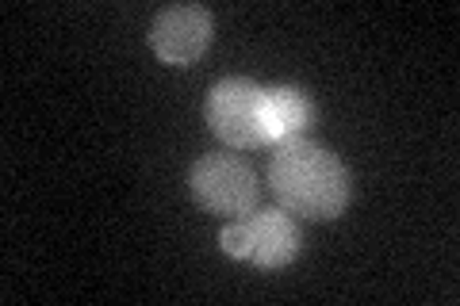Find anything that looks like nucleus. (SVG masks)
I'll return each mask as SVG.
<instances>
[{
  "label": "nucleus",
  "mask_w": 460,
  "mask_h": 306,
  "mask_svg": "<svg viewBox=\"0 0 460 306\" xmlns=\"http://www.w3.org/2000/svg\"><path fill=\"white\" fill-rule=\"evenodd\" d=\"M269 188L288 214L311 223H334L353 199V177L345 162L311 138H288L272 150Z\"/></svg>",
  "instance_id": "nucleus-1"
},
{
  "label": "nucleus",
  "mask_w": 460,
  "mask_h": 306,
  "mask_svg": "<svg viewBox=\"0 0 460 306\" xmlns=\"http://www.w3.org/2000/svg\"><path fill=\"white\" fill-rule=\"evenodd\" d=\"M226 257L246 260L257 268H284L304 249V234L284 207H261L242 218H230L219 234Z\"/></svg>",
  "instance_id": "nucleus-2"
},
{
  "label": "nucleus",
  "mask_w": 460,
  "mask_h": 306,
  "mask_svg": "<svg viewBox=\"0 0 460 306\" xmlns=\"http://www.w3.org/2000/svg\"><path fill=\"white\" fill-rule=\"evenodd\" d=\"M211 135L234 150H261L265 142V89L250 77H223L204 100Z\"/></svg>",
  "instance_id": "nucleus-3"
},
{
  "label": "nucleus",
  "mask_w": 460,
  "mask_h": 306,
  "mask_svg": "<svg viewBox=\"0 0 460 306\" xmlns=\"http://www.w3.org/2000/svg\"><path fill=\"white\" fill-rule=\"evenodd\" d=\"M189 192L211 214L242 218L261 203V180L234 153H204L189 172Z\"/></svg>",
  "instance_id": "nucleus-4"
},
{
  "label": "nucleus",
  "mask_w": 460,
  "mask_h": 306,
  "mask_svg": "<svg viewBox=\"0 0 460 306\" xmlns=\"http://www.w3.org/2000/svg\"><path fill=\"white\" fill-rule=\"evenodd\" d=\"M215 20L204 4H169L150 23V50L165 66H192L208 54Z\"/></svg>",
  "instance_id": "nucleus-5"
},
{
  "label": "nucleus",
  "mask_w": 460,
  "mask_h": 306,
  "mask_svg": "<svg viewBox=\"0 0 460 306\" xmlns=\"http://www.w3.org/2000/svg\"><path fill=\"white\" fill-rule=\"evenodd\" d=\"M314 119V104L296 84H272L265 89V142L280 145L288 138H304Z\"/></svg>",
  "instance_id": "nucleus-6"
}]
</instances>
